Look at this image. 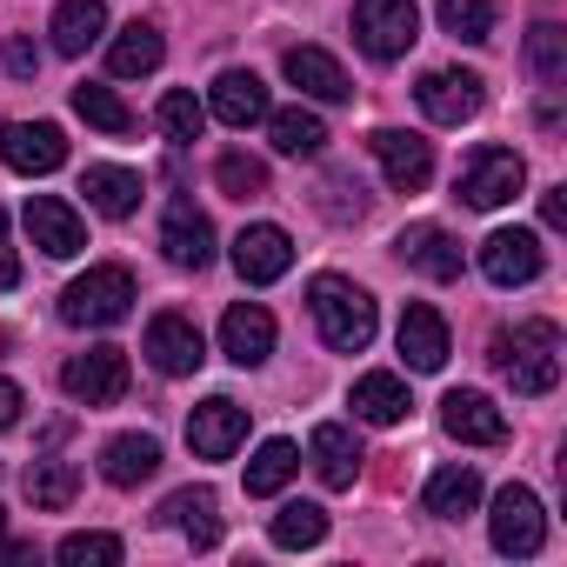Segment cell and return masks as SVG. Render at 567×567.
<instances>
[{"label": "cell", "mask_w": 567, "mask_h": 567, "mask_svg": "<svg viewBox=\"0 0 567 567\" xmlns=\"http://www.w3.org/2000/svg\"><path fill=\"white\" fill-rule=\"evenodd\" d=\"M487 361L501 368V381L520 394V401H540L560 388V328L554 321H520L507 334H494Z\"/></svg>", "instance_id": "obj_1"}, {"label": "cell", "mask_w": 567, "mask_h": 567, "mask_svg": "<svg viewBox=\"0 0 567 567\" xmlns=\"http://www.w3.org/2000/svg\"><path fill=\"white\" fill-rule=\"evenodd\" d=\"M308 308H315L321 341H328L334 354H361V348L374 341V295L354 288L348 274H321L315 288H308Z\"/></svg>", "instance_id": "obj_2"}, {"label": "cell", "mask_w": 567, "mask_h": 567, "mask_svg": "<svg viewBox=\"0 0 567 567\" xmlns=\"http://www.w3.org/2000/svg\"><path fill=\"white\" fill-rule=\"evenodd\" d=\"M127 308H134V274L127 267H87L61 295L68 328H114V321H127Z\"/></svg>", "instance_id": "obj_3"}, {"label": "cell", "mask_w": 567, "mask_h": 567, "mask_svg": "<svg viewBox=\"0 0 567 567\" xmlns=\"http://www.w3.org/2000/svg\"><path fill=\"white\" fill-rule=\"evenodd\" d=\"M527 187V167H520V154L514 147H474L467 161H461V174H454V200H467V207H507L514 194Z\"/></svg>", "instance_id": "obj_4"}, {"label": "cell", "mask_w": 567, "mask_h": 567, "mask_svg": "<svg viewBox=\"0 0 567 567\" xmlns=\"http://www.w3.org/2000/svg\"><path fill=\"white\" fill-rule=\"evenodd\" d=\"M354 41L374 61H401L421 41V8L414 0H361L354 8Z\"/></svg>", "instance_id": "obj_5"}, {"label": "cell", "mask_w": 567, "mask_h": 567, "mask_svg": "<svg viewBox=\"0 0 567 567\" xmlns=\"http://www.w3.org/2000/svg\"><path fill=\"white\" fill-rule=\"evenodd\" d=\"M61 388L81 401V408H114L127 394V348H87L61 368Z\"/></svg>", "instance_id": "obj_6"}, {"label": "cell", "mask_w": 567, "mask_h": 567, "mask_svg": "<svg viewBox=\"0 0 567 567\" xmlns=\"http://www.w3.org/2000/svg\"><path fill=\"white\" fill-rule=\"evenodd\" d=\"M540 267H547V247H540V234H527V227H494V234L481 240V274L494 280V288H527Z\"/></svg>", "instance_id": "obj_7"}, {"label": "cell", "mask_w": 567, "mask_h": 567, "mask_svg": "<svg viewBox=\"0 0 567 567\" xmlns=\"http://www.w3.org/2000/svg\"><path fill=\"white\" fill-rule=\"evenodd\" d=\"M487 534H494V547L501 554H540V540H547V514H540V501L527 494V487H501L494 494V514H487Z\"/></svg>", "instance_id": "obj_8"}, {"label": "cell", "mask_w": 567, "mask_h": 567, "mask_svg": "<svg viewBox=\"0 0 567 567\" xmlns=\"http://www.w3.org/2000/svg\"><path fill=\"white\" fill-rule=\"evenodd\" d=\"M414 101H421V114H427L434 127H461V121L481 114V74H467V68H434V74H421Z\"/></svg>", "instance_id": "obj_9"}, {"label": "cell", "mask_w": 567, "mask_h": 567, "mask_svg": "<svg viewBox=\"0 0 567 567\" xmlns=\"http://www.w3.org/2000/svg\"><path fill=\"white\" fill-rule=\"evenodd\" d=\"M368 147H374V161H381V174H388V187H394V194H421V187L434 181V147H427L421 134L374 127V134H368Z\"/></svg>", "instance_id": "obj_10"}, {"label": "cell", "mask_w": 567, "mask_h": 567, "mask_svg": "<svg viewBox=\"0 0 567 567\" xmlns=\"http://www.w3.org/2000/svg\"><path fill=\"white\" fill-rule=\"evenodd\" d=\"M240 441H247V408H240V401L207 394V401L187 414V447H194L200 461H227Z\"/></svg>", "instance_id": "obj_11"}, {"label": "cell", "mask_w": 567, "mask_h": 567, "mask_svg": "<svg viewBox=\"0 0 567 567\" xmlns=\"http://www.w3.org/2000/svg\"><path fill=\"white\" fill-rule=\"evenodd\" d=\"M0 161L14 174H54L68 161V134L54 121H8L0 127Z\"/></svg>", "instance_id": "obj_12"}, {"label": "cell", "mask_w": 567, "mask_h": 567, "mask_svg": "<svg viewBox=\"0 0 567 567\" xmlns=\"http://www.w3.org/2000/svg\"><path fill=\"white\" fill-rule=\"evenodd\" d=\"M441 427H447L454 441H467V447H501V441H507V414H501L481 388H454V394L441 401Z\"/></svg>", "instance_id": "obj_13"}, {"label": "cell", "mask_w": 567, "mask_h": 567, "mask_svg": "<svg viewBox=\"0 0 567 567\" xmlns=\"http://www.w3.org/2000/svg\"><path fill=\"white\" fill-rule=\"evenodd\" d=\"M234 267H240V280H247V288H267V280H280V274H288L295 267V240L288 234H280V227H240L234 234Z\"/></svg>", "instance_id": "obj_14"}, {"label": "cell", "mask_w": 567, "mask_h": 567, "mask_svg": "<svg viewBox=\"0 0 567 567\" xmlns=\"http://www.w3.org/2000/svg\"><path fill=\"white\" fill-rule=\"evenodd\" d=\"M28 234H34V247H41L48 260H74V254L87 247V227H81V214H74L61 194H34V200H28Z\"/></svg>", "instance_id": "obj_15"}, {"label": "cell", "mask_w": 567, "mask_h": 567, "mask_svg": "<svg viewBox=\"0 0 567 567\" xmlns=\"http://www.w3.org/2000/svg\"><path fill=\"white\" fill-rule=\"evenodd\" d=\"M220 354H227L234 368H260V361L274 354V315H267L260 301H234V308L220 315Z\"/></svg>", "instance_id": "obj_16"}, {"label": "cell", "mask_w": 567, "mask_h": 567, "mask_svg": "<svg viewBox=\"0 0 567 567\" xmlns=\"http://www.w3.org/2000/svg\"><path fill=\"white\" fill-rule=\"evenodd\" d=\"M147 361H154L161 374H200L207 341H200V328H194L187 315H154V321H147Z\"/></svg>", "instance_id": "obj_17"}, {"label": "cell", "mask_w": 567, "mask_h": 567, "mask_svg": "<svg viewBox=\"0 0 567 567\" xmlns=\"http://www.w3.org/2000/svg\"><path fill=\"white\" fill-rule=\"evenodd\" d=\"M161 254L174 260V267H207L214 260V220L194 207V200H174L167 207V220H161Z\"/></svg>", "instance_id": "obj_18"}, {"label": "cell", "mask_w": 567, "mask_h": 567, "mask_svg": "<svg viewBox=\"0 0 567 567\" xmlns=\"http://www.w3.org/2000/svg\"><path fill=\"white\" fill-rule=\"evenodd\" d=\"M394 341H401V361H408L414 374H441V368H447V321H441L427 301H408Z\"/></svg>", "instance_id": "obj_19"}, {"label": "cell", "mask_w": 567, "mask_h": 567, "mask_svg": "<svg viewBox=\"0 0 567 567\" xmlns=\"http://www.w3.org/2000/svg\"><path fill=\"white\" fill-rule=\"evenodd\" d=\"M207 114H214V121H227V127H254V121H267L274 107H267V87H260V74H240V68H227V74L207 87Z\"/></svg>", "instance_id": "obj_20"}, {"label": "cell", "mask_w": 567, "mask_h": 567, "mask_svg": "<svg viewBox=\"0 0 567 567\" xmlns=\"http://www.w3.org/2000/svg\"><path fill=\"white\" fill-rule=\"evenodd\" d=\"M394 247H401V260H408L414 274H427V280H461V240H454L447 227L421 220V227H408Z\"/></svg>", "instance_id": "obj_21"}, {"label": "cell", "mask_w": 567, "mask_h": 567, "mask_svg": "<svg viewBox=\"0 0 567 567\" xmlns=\"http://www.w3.org/2000/svg\"><path fill=\"white\" fill-rule=\"evenodd\" d=\"M288 81L301 87V94H315V101H348L354 87H348V74H341V61L328 54V48H288Z\"/></svg>", "instance_id": "obj_22"}, {"label": "cell", "mask_w": 567, "mask_h": 567, "mask_svg": "<svg viewBox=\"0 0 567 567\" xmlns=\"http://www.w3.org/2000/svg\"><path fill=\"white\" fill-rule=\"evenodd\" d=\"M308 454H315V474H321V487H354V474H361V441H354L341 421H321Z\"/></svg>", "instance_id": "obj_23"}, {"label": "cell", "mask_w": 567, "mask_h": 567, "mask_svg": "<svg viewBox=\"0 0 567 567\" xmlns=\"http://www.w3.org/2000/svg\"><path fill=\"white\" fill-rule=\"evenodd\" d=\"M101 474H107L114 487L154 481V474H161V441H154V434H114L107 454H101Z\"/></svg>", "instance_id": "obj_24"}, {"label": "cell", "mask_w": 567, "mask_h": 567, "mask_svg": "<svg viewBox=\"0 0 567 567\" xmlns=\"http://www.w3.org/2000/svg\"><path fill=\"white\" fill-rule=\"evenodd\" d=\"M161 520H174L194 547H220V501H214V487H181V494H167Z\"/></svg>", "instance_id": "obj_25"}, {"label": "cell", "mask_w": 567, "mask_h": 567, "mask_svg": "<svg viewBox=\"0 0 567 567\" xmlns=\"http://www.w3.org/2000/svg\"><path fill=\"white\" fill-rule=\"evenodd\" d=\"M81 194H87L94 214L127 220V214L141 207V174H134V167H87V174H81Z\"/></svg>", "instance_id": "obj_26"}, {"label": "cell", "mask_w": 567, "mask_h": 567, "mask_svg": "<svg viewBox=\"0 0 567 567\" xmlns=\"http://www.w3.org/2000/svg\"><path fill=\"white\" fill-rule=\"evenodd\" d=\"M161 54H167L161 28L134 21V28H121V34H114V48H107V74H121V81H141V74H154V68H161Z\"/></svg>", "instance_id": "obj_27"}, {"label": "cell", "mask_w": 567, "mask_h": 567, "mask_svg": "<svg viewBox=\"0 0 567 567\" xmlns=\"http://www.w3.org/2000/svg\"><path fill=\"white\" fill-rule=\"evenodd\" d=\"M101 28H107V8H101V0H61V8H54V54H87L94 41H101Z\"/></svg>", "instance_id": "obj_28"}, {"label": "cell", "mask_w": 567, "mask_h": 567, "mask_svg": "<svg viewBox=\"0 0 567 567\" xmlns=\"http://www.w3.org/2000/svg\"><path fill=\"white\" fill-rule=\"evenodd\" d=\"M408 381L401 374H361L354 381V414L361 421H374V427H394V421H408Z\"/></svg>", "instance_id": "obj_29"}, {"label": "cell", "mask_w": 567, "mask_h": 567, "mask_svg": "<svg viewBox=\"0 0 567 567\" xmlns=\"http://www.w3.org/2000/svg\"><path fill=\"white\" fill-rule=\"evenodd\" d=\"M481 507V474L474 467H441L434 481H427V514L434 520H461V514H474Z\"/></svg>", "instance_id": "obj_30"}, {"label": "cell", "mask_w": 567, "mask_h": 567, "mask_svg": "<svg viewBox=\"0 0 567 567\" xmlns=\"http://www.w3.org/2000/svg\"><path fill=\"white\" fill-rule=\"evenodd\" d=\"M301 474V447L295 441H260V454L247 461V494H280V487H288Z\"/></svg>", "instance_id": "obj_31"}, {"label": "cell", "mask_w": 567, "mask_h": 567, "mask_svg": "<svg viewBox=\"0 0 567 567\" xmlns=\"http://www.w3.org/2000/svg\"><path fill=\"white\" fill-rule=\"evenodd\" d=\"M74 114H81L87 127H101V134H134V127H141L134 107H127L114 87H101V81H81V87H74Z\"/></svg>", "instance_id": "obj_32"}, {"label": "cell", "mask_w": 567, "mask_h": 567, "mask_svg": "<svg viewBox=\"0 0 567 567\" xmlns=\"http://www.w3.org/2000/svg\"><path fill=\"white\" fill-rule=\"evenodd\" d=\"M267 134H274L280 154H295V161H308V154L328 147V127H321L308 107H280V114H267Z\"/></svg>", "instance_id": "obj_33"}, {"label": "cell", "mask_w": 567, "mask_h": 567, "mask_svg": "<svg viewBox=\"0 0 567 567\" xmlns=\"http://www.w3.org/2000/svg\"><path fill=\"white\" fill-rule=\"evenodd\" d=\"M74 494H81V467H74V461H34V467H28V501H34L41 514H61Z\"/></svg>", "instance_id": "obj_34"}, {"label": "cell", "mask_w": 567, "mask_h": 567, "mask_svg": "<svg viewBox=\"0 0 567 567\" xmlns=\"http://www.w3.org/2000/svg\"><path fill=\"white\" fill-rule=\"evenodd\" d=\"M274 547H321L328 540V507H315V501H288L274 514Z\"/></svg>", "instance_id": "obj_35"}, {"label": "cell", "mask_w": 567, "mask_h": 567, "mask_svg": "<svg viewBox=\"0 0 567 567\" xmlns=\"http://www.w3.org/2000/svg\"><path fill=\"white\" fill-rule=\"evenodd\" d=\"M527 68H534L540 87H560V81H567V28L540 21V28L527 34Z\"/></svg>", "instance_id": "obj_36"}, {"label": "cell", "mask_w": 567, "mask_h": 567, "mask_svg": "<svg viewBox=\"0 0 567 567\" xmlns=\"http://www.w3.org/2000/svg\"><path fill=\"white\" fill-rule=\"evenodd\" d=\"M434 14H441V28H447L454 41H467V48L494 41V8H487V0H434Z\"/></svg>", "instance_id": "obj_37"}, {"label": "cell", "mask_w": 567, "mask_h": 567, "mask_svg": "<svg viewBox=\"0 0 567 567\" xmlns=\"http://www.w3.org/2000/svg\"><path fill=\"white\" fill-rule=\"evenodd\" d=\"M154 121H161V134L167 141H200V127H207V107L187 94V87H174V94H161V107H154Z\"/></svg>", "instance_id": "obj_38"}, {"label": "cell", "mask_w": 567, "mask_h": 567, "mask_svg": "<svg viewBox=\"0 0 567 567\" xmlns=\"http://www.w3.org/2000/svg\"><path fill=\"white\" fill-rule=\"evenodd\" d=\"M214 181H220L227 200H260V194H267V161H254V154H220V161H214Z\"/></svg>", "instance_id": "obj_39"}, {"label": "cell", "mask_w": 567, "mask_h": 567, "mask_svg": "<svg viewBox=\"0 0 567 567\" xmlns=\"http://www.w3.org/2000/svg\"><path fill=\"white\" fill-rule=\"evenodd\" d=\"M54 554H61L68 567H114V560H121V540H114V534H68Z\"/></svg>", "instance_id": "obj_40"}, {"label": "cell", "mask_w": 567, "mask_h": 567, "mask_svg": "<svg viewBox=\"0 0 567 567\" xmlns=\"http://www.w3.org/2000/svg\"><path fill=\"white\" fill-rule=\"evenodd\" d=\"M0 61H8V74H21V81H34V68H41V54H34V41H0Z\"/></svg>", "instance_id": "obj_41"}, {"label": "cell", "mask_w": 567, "mask_h": 567, "mask_svg": "<svg viewBox=\"0 0 567 567\" xmlns=\"http://www.w3.org/2000/svg\"><path fill=\"white\" fill-rule=\"evenodd\" d=\"M8 288H21V254L8 240V214H0V295H8Z\"/></svg>", "instance_id": "obj_42"}, {"label": "cell", "mask_w": 567, "mask_h": 567, "mask_svg": "<svg viewBox=\"0 0 567 567\" xmlns=\"http://www.w3.org/2000/svg\"><path fill=\"white\" fill-rule=\"evenodd\" d=\"M21 408H28V394H21L14 381H0V427H14V421H21Z\"/></svg>", "instance_id": "obj_43"}, {"label": "cell", "mask_w": 567, "mask_h": 567, "mask_svg": "<svg viewBox=\"0 0 567 567\" xmlns=\"http://www.w3.org/2000/svg\"><path fill=\"white\" fill-rule=\"evenodd\" d=\"M540 227H554V234L567 227V200H560V187H547V194H540Z\"/></svg>", "instance_id": "obj_44"}, {"label": "cell", "mask_w": 567, "mask_h": 567, "mask_svg": "<svg viewBox=\"0 0 567 567\" xmlns=\"http://www.w3.org/2000/svg\"><path fill=\"white\" fill-rule=\"evenodd\" d=\"M0 560H8V514H0Z\"/></svg>", "instance_id": "obj_45"}, {"label": "cell", "mask_w": 567, "mask_h": 567, "mask_svg": "<svg viewBox=\"0 0 567 567\" xmlns=\"http://www.w3.org/2000/svg\"><path fill=\"white\" fill-rule=\"evenodd\" d=\"M8 348H14V341H8V328H0V354H8Z\"/></svg>", "instance_id": "obj_46"}]
</instances>
